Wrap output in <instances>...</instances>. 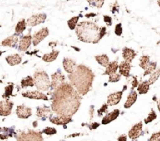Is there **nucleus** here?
Returning a JSON list of instances; mask_svg holds the SVG:
<instances>
[{
  "label": "nucleus",
  "instance_id": "a211bd4d",
  "mask_svg": "<svg viewBox=\"0 0 160 141\" xmlns=\"http://www.w3.org/2000/svg\"><path fill=\"white\" fill-rule=\"evenodd\" d=\"M119 115H120V110H119V109H115L113 112L109 113L107 115H106V116L103 118L102 123L103 125L109 124V123H111L112 121H114V120L119 116Z\"/></svg>",
  "mask_w": 160,
  "mask_h": 141
},
{
  "label": "nucleus",
  "instance_id": "393cba45",
  "mask_svg": "<svg viewBox=\"0 0 160 141\" xmlns=\"http://www.w3.org/2000/svg\"><path fill=\"white\" fill-rule=\"evenodd\" d=\"M59 51H52L51 53L45 54V56L42 57V59H43L45 62H52L57 59L58 56H59Z\"/></svg>",
  "mask_w": 160,
  "mask_h": 141
},
{
  "label": "nucleus",
  "instance_id": "0eeeda50",
  "mask_svg": "<svg viewBox=\"0 0 160 141\" xmlns=\"http://www.w3.org/2000/svg\"><path fill=\"white\" fill-rule=\"evenodd\" d=\"M46 20V15L45 13H38L33 15L27 21V25L29 27H34L36 25L43 23Z\"/></svg>",
  "mask_w": 160,
  "mask_h": 141
},
{
  "label": "nucleus",
  "instance_id": "4c0bfd02",
  "mask_svg": "<svg viewBox=\"0 0 160 141\" xmlns=\"http://www.w3.org/2000/svg\"><path fill=\"white\" fill-rule=\"evenodd\" d=\"M12 90H13V86L9 85L5 88V94L3 95V98H9V97L12 95Z\"/></svg>",
  "mask_w": 160,
  "mask_h": 141
},
{
  "label": "nucleus",
  "instance_id": "5701e85b",
  "mask_svg": "<svg viewBox=\"0 0 160 141\" xmlns=\"http://www.w3.org/2000/svg\"><path fill=\"white\" fill-rule=\"evenodd\" d=\"M138 98V95L136 91H132L131 92L129 95L128 97V99H127V101L124 104V108L125 109H129L131 108L133 105L135 103V101H137Z\"/></svg>",
  "mask_w": 160,
  "mask_h": 141
},
{
  "label": "nucleus",
  "instance_id": "f03ea898",
  "mask_svg": "<svg viewBox=\"0 0 160 141\" xmlns=\"http://www.w3.org/2000/svg\"><path fill=\"white\" fill-rule=\"evenodd\" d=\"M94 73L84 65L77 66L76 70L70 75V83L81 95H85L90 90L94 80Z\"/></svg>",
  "mask_w": 160,
  "mask_h": 141
},
{
  "label": "nucleus",
  "instance_id": "f8f14e48",
  "mask_svg": "<svg viewBox=\"0 0 160 141\" xmlns=\"http://www.w3.org/2000/svg\"><path fill=\"white\" fill-rule=\"evenodd\" d=\"M49 121L53 124L57 125V126H64V125H67L69 123H70L72 121V119L70 116L59 115L57 117H52L49 119Z\"/></svg>",
  "mask_w": 160,
  "mask_h": 141
},
{
  "label": "nucleus",
  "instance_id": "39448f33",
  "mask_svg": "<svg viewBox=\"0 0 160 141\" xmlns=\"http://www.w3.org/2000/svg\"><path fill=\"white\" fill-rule=\"evenodd\" d=\"M17 140H43V137H42L40 133L34 132V131L29 130L28 132H22L18 134L17 137Z\"/></svg>",
  "mask_w": 160,
  "mask_h": 141
},
{
  "label": "nucleus",
  "instance_id": "4468645a",
  "mask_svg": "<svg viewBox=\"0 0 160 141\" xmlns=\"http://www.w3.org/2000/svg\"><path fill=\"white\" fill-rule=\"evenodd\" d=\"M62 64H63V68L65 71L70 74L73 73L77 68L76 62L73 59H69V58H64Z\"/></svg>",
  "mask_w": 160,
  "mask_h": 141
},
{
  "label": "nucleus",
  "instance_id": "9b49d317",
  "mask_svg": "<svg viewBox=\"0 0 160 141\" xmlns=\"http://www.w3.org/2000/svg\"><path fill=\"white\" fill-rule=\"evenodd\" d=\"M22 96L24 98H30V99H38V100H45L48 101V97L43 93L39 91H26L24 93H22Z\"/></svg>",
  "mask_w": 160,
  "mask_h": 141
},
{
  "label": "nucleus",
  "instance_id": "a878e982",
  "mask_svg": "<svg viewBox=\"0 0 160 141\" xmlns=\"http://www.w3.org/2000/svg\"><path fill=\"white\" fill-rule=\"evenodd\" d=\"M13 130L11 128H0V139L5 140L9 137H12Z\"/></svg>",
  "mask_w": 160,
  "mask_h": 141
},
{
  "label": "nucleus",
  "instance_id": "7ed1b4c3",
  "mask_svg": "<svg viewBox=\"0 0 160 141\" xmlns=\"http://www.w3.org/2000/svg\"><path fill=\"white\" fill-rule=\"evenodd\" d=\"M101 28L90 21H83L78 23L76 34L80 41L85 43H98L101 40Z\"/></svg>",
  "mask_w": 160,
  "mask_h": 141
},
{
  "label": "nucleus",
  "instance_id": "b1692460",
  "mask_svg": "<svg viewBox=\"0 0 160 141\" xmlns=\"http://www.w3.org/2000/svg\"><path fill=\"white\" fill-rule=\"evenodd\" d=\"M119 68V65H118V62L117 61H113L112 62L109 63L108 65V66L106 67V72H105V74L106 75H110L112 74V73H117V70Z\"/></svg>",
  "mask_w": 160,
  "mask_h": 141
},
{
  "label": "nucleus",
  "instance_id": "6ab92c4d",
  "mask_svg": "<svg viewBox=\"0 0 160 141\" xmlns=\"http://www.w3.org/2000/svg\"><path fill=\"white\" fill-rule=\"evenodd\" d=\"M17 42H18V37L14 34V35L10 36V37H7V38H6L5 40H3L2 41L1 45H2V46L12 47V48H13V47L16 46Z\"/></svg>",
  "mask_w": 160,
  "mask_h": 141
},
{
  "label": "nucleus",
  "instance_id": "7c9ffc66",
  "mask_svg": "<svg viewBox=\"0 0 160 141\" xmlns=\"http://www.w3.org/2000/svg\"><path fill=\"white\" fill-rule=\"evenodd\" d=\"M150 64V57L148 56H143L140 59V66L142 69L146 70Z\"/></svg>",
  "mask_w": 160,
  "mask_h": 141
},
{
  "label": "nucleus",
  "instance_id": "8fccbe9b",
  "mask_svg": "<svg viewBox=\"0 0 160 141\" xmlns=\"http://www.w3.org/2000/svg\"><path fill=\"white\" fill-rule=\"evenodd\" d=\"M158 4H159V7H160V0H159V1H158Z\"/></svg>",
  "mask_w": 160,
  "mask_h": 141
},
{
  "label": "nucleus",
  "instance_id": "a19ab883",
  "mask_svg": "<svg viewBox=\"0 0 160 141\" xmlns=\"http://www.w3.org/2000/svg\"><path fill=\"white\" fill-rule=\"evenodd\" d=\"M122 33H123V31H122L121 23H119V24H117V26H116V28H115V34H117V35L120 36V35H121V34H122Z\"/></svg>",
  "mask_w": 160,
  "mask_h": 141
},
{
  "label": "nucleus",
  "instance_id": "c85d7f7f",
  "mask_svg": "<svg viewBox=\"0 0 160 141\" xmlns=\"http://www.w3.org/2000/svg\"><path fill=\"white\" fill-rule=\"evenodd\" d=\"M26 25H27V23L23 19V20H20V21L18 22V23L17 24V26H16V28H15L16 34H21L24 31V30L26 29Z\"/></svg>",
  "mask_w": 160,
  "mask_h": 141
},
{
  "label": "nucleus",
  "instance_id": "f3484780",
  "mask_svg": "<svg viewBox=\"0 0 160 141\" xmlns=\"http://www.w3.org/2000/svg\"><path fill=\"white\" fill-rule=\"evenodd\" d=\"M131 62H128V61H124V62H121L120 65L119 66V70H120V73L125 77H128L130 76V71H131Z\"/></svg>",
  "mask_w": 160,
  "mask_h": 141
},
{
  "label": "nucleus",
  "instance_id": "bb28decb",
  "mask_svg": "<svg viewBox=\"0 0 160 141\" xmlns=\"http://www.w3.org/2000/svg\"><path fill=\"white\" fill-rule=\"evenodd\" d=\"M95 59H96L97 62L99 63L100 65L104 67H107L108 65L109 64V57L106 55H101V56H95Z\"/></svg>",
  "mask_w": 160,
  "mask_h": 141
},
{
  "label": "nucleus",
  "instance_id": "473e14b6",
  "mask_svg": "<svg viewBox=\"0 0 160 141\" xmlns=\"http://www.w3.org/2000/svg\"><path fill=\"white\" fill-rule=\"evenodd\" d=\"M159 76H160V68L158 69L156 71L153 72V73L151 74V76H150L149 80H148V83L150 84V85L154 84V83L159 79Z\"/></svg>",
  "mask_w": 160,
  "mask_h": 141
},
{
  "label": "nucleus",
  "instance_id": "c756f323",
  "mask_svg": "<svg viewBox=\"0 0 160 141\" xmlns=\"http://www.w3.org/2000/svg\"><path fill=\"white\" fill-rule=\"evenodd\" d=\"M34 81L32 79L31 76H27L26 78L23 79L21 80V87L23 88L28 87H34Z\"/></svg>",
  "mask_w": 160,
  "mask_h": 141
},
{
  "label": "nucleus",
  "instance_id": "4be33fe9",
  "mask_svg": "<svg viewBox=\"0 0 160 141\" xmlns=\"http://www.w3.org/2000/svg\"><path fill=\"white\" fill-rule=\"evenodd\" d=\"M6 60L7 63L10 66H16L18 65L21 62L22 59L20 55L14 54L12 56H9L6 58Z\"/></svg>",
  "mask_w": 160,
  "mask_h": 141
},
{
  "label": "nucleus",
  "instance_id": "f704fd0d",
  "mask_svg": "<svg viewBox=\"0 0 160 141\" xmlns=\"http://www.w3.org/2000/svg\"><path fill=\"white\" fill-rule=\"evenodd\" d=\"M156 66H157V63H156V62H150V64L148 65V68L145 70L144 76H147V75H148V74H152V73L155 71V70H156Z\"/></svg>",
  "mask_w": 160,
  "mask_h": 141
},
{
  "label": "nucleus",
  "instance_id": "58836bf2",
  "mask_svg": "<svg viewBox=\"0 0 160 141\" xmlns=\"http://www.w3.org/2000/svg\"><path fill=\"white\" fill-rule=\"evenodd\" d=\"M43 133H44V134H46V135L52 136V135H54V134H56V133H57V131H56V129H55V128L47 127V128H45V129H44Z\"/></svg>",
  "mask_w": 160,
  "mask_h": 141
},
{
  "label": "nucleus",
  "instance_id": "dca6fc26",
  "mask_svg": "<svg viewBox=\"0 0 160 141\" xmlns=\"http://www.w3.org/2000/svg\"><path fill=\"white\" fill-rule=\"evenodd\" d=\"M31 39H32V37H31V34H28V35L22 37L20 44H19V50L21 51H27L31 44Z\"/></svg>",
  "mask_w": 160,
  "mask_h": 141
},
{
  "label": "nucleus",
  "instance_id": "ea45409f",
  "mask_svg": "<svg viewBox=\"0 0 160 141\" xmlns=\"http://www.w3.org/2000/svg\"><path fill=\"white\" fill-rule=\"evenodd\" d=\"M107 109H108V104L103 105L102 107L100 109H98V116H102V115L103 114H104L105 112L107 111Z\"/></svg>",
  "mask_w": 160,
  "mask_h": 141
},
{
  "label": "nucleus",
  "instance_id": "37998d69",
  "mask_svg": "<svg viewBox=\"0 0 160 141\" xmlns=\"http://www.w3.org/2000/svg\"><path fill=\"white\" fill-rule=\"evenodd\" d=\"M103 17H104V21L107 23L108 26H110V25L112 24V18H111L109 16H104Z\"/></svg>",
  "mask_w": 160,
  "mask_h": 141
},
{
  "label": "nucleus",
  "instance_id": "1a4fd4ad",
  "mask_svg": "<svg viewBox=\"0 0 160 141\" xmlns=\"http://www.w3.org/2000/svg\"><path fill=\"white\" fill-rule=\"evenodd\" d=\"M48 34H49V31H48V29L47 27L42 28L39 31L36 32L33 36L32 39L33 44H34V46H37L38 45H39L40 42L43 41L48 35Z\"/></svg>",
  "mask_w": 160,
  "mask_h": 141
},
{
  "label": "nucleus",
  "instance_id": "20e7f679",
  "mask_svg": "<svg viewBox=\"0 0 160 141\" xmlns=\"http://www.w3.org/2000/svg\"><path fill=\"white\" fill-rule=\"evenodd\" d=\"M34 86L38 90L42 91H46L51 87V82H50L49 76L42 70H38L35 72L34 75Z\"/></svg>",
  "mask_w": 160,
  "mask_h": 141
},
{
  "label": "nucleus",
  "instance_id": "6e6552de",
  "mask_svg": "<svg viewBox=\"0 0 160 141\" xmlns=\"http://www.w3.org/2000/svg\"><path fill=\"white\" fill-rule=\"evenodd\" d=\"M51 87L52 89H57L60 85H62L65 81V76L59 72L53 73L51 76Z\"/></svg>",
  "mask_w": 160,
  "mask_h": 141
},
{
  "label": "nucleus",
  "instance_id": "412c9836",
  "mask_svg": "<svg viewBox=\"0 0 160 141\" xmlns=\"http://www.w3.org/2000/svg\"><path fill=\"white\" fill-rule=\"evenodd\" d=\"M136 56V52L133 49L131 48H125L123 50V57L125 59V61H128V62H131V61L135 58Z\"/></svg>",
  "mask_w": 160,
  "mask_h": 141
},
{
  "label": "nucleus",
  "instance_id": "c9c22d12",
  "mask_svg": "<svg viewBox=\"0 0 160 141\" xmlns=\"http://www.w3.org/2000/svg\"><path fill=\"white\" fill-rule=\"evenodd\" d=\"M156 117H157V115H156L155 111L152 109V112L149 113V115H148V116L145 119V124H148V123L154 121V120L156 119Z\"/></svg>",
  "mask_w": 160,
  "mask_h": 141
},
{
  "label": "nucleus",
  "instance_id": "423d86ee",
  "mask_svg": "<svg viewBox=\"0 0 160 141\" xmlns=\"http://www.w3.org/2000/svg\"><path fill=\"white\" fill-rule=\"evenodd\" d=\"M13 103L6 99V101H0V116H8L11 114Z\"/></svg>",
  "mask_w": 160,
  "mask_h": 141
},
{
  "label": "nucleus",
  "instance_id": "a18cd8bd",
  "mask_svg": "<svg viewBox=\"0 0 160 141\" xmlns=\"http://www.w3.org/2000/svg\"><path fill=\"white\" fill-rule=\"evenodd\" d=\"M132 86L133 87H137L138 86V80L136 77H134V81L132 82Z\"/></svg>",
  "mask_w": 160,
  "mask_h": 141
},
{
  "label": "nucleus",
  "instance_id": "ddd939ff",
  "mask_svg": "<svg viewBox=\"0 0 160 141\" xmlns=\"http://www.w3.org/2000/svg\"><path fill=\"white\" fill-rule=\"evenodd\" d=\"M142 128H143V124L142 122L137 123L135 126L132 127V129L129 131V137L132 140L138 138L142 134Z\"/></svg>",
  "mask_w": 160,
  "mask_h": 141
},
{
  "label": "nucleus",
  "instance_id": "f257e3e1",
  "mask_svg": "<svg viewBox=\"0 0 160 141\" xmlns=\"http://www.w3.org/2000/svg\"><path fill=\"white\" fill-rule=\"evenodd\" d=\"M81 105V96L68 83H63L56 89L52 109L58 115L73 116Z\"/></svg>",
  "mask_w": 160,
  "mask_h": 141
},
{
  "label": "nucleus",
  "instance_id": "e433bc0d",
  "mask_svg": "<svg viewBox=\"0 0 160 141\" xmlns=\"http://www.w3.org/2000/svg\"><path fill=\"white\" fill-rule=\"evenodd\" d=\"M120 77H121V74L120 73H112V74L109 75V82L115 83L118 82L120 80Z\"/></svg>",
  "mask_w": 160,
  "mask_h": 141
},
{
  "label": "nucleus",
  "instance_id": "72a5a7b5",
  "mask_svg": "<svg viewBox=\"0 0 160 141\" xmlns=\"http://www.w3.org/2000/svg\"><path fill=\"white\" fill-rule=\"evenodd\" d=\"M78 20H79V17H74L70 19V20H68L67 23H68V27L70 30H74L76 28Z\"/></svg>",
  "mask_w": 160,
  "mask_h": 141
},
{
  "label": "nucleus",
  "instance_id": "2f4dec72",
  "mask_svg": "<svg viewBox=\"0 0 160 141\" xmlns=\"http://www.w3.org/2000/svg\"><path fill=\"white\" fill-rule=\"evenodd\" d=\"M87 1L92 7L98 8V9L102 7L105 2V0H87Z\"/></svg>",
  "mask_w": 160,
  "mask_h": 141
},
{
  "label": "nucleus",
  "instance_id": "49530a36",
  "mask_svg": "<svg viewBox=\"0 0 160 141\" xmlns=\"http://www.w3.org/2000/svg\"><path fill=\"white\" fill-rule=\"evenodd\" d=\"M118 140H127V138H126V137H125V135H122L121 137H119Z\"/></svg>",
  "mask_w": 160,
  "mask_h": 141
},
{
  "label": "nucleus",
  "instance_id": "2eb2a0df",
  "mask_svg": "<svg viewBox=\"0 0 160 141\" xmlns=\"http://www.w3.org/2000/svg\"><path fill=\"white\" fill-rule=\"evenodd\" d=\"M122 95H123V91L116 92V93L111 94L109 97H108L107 104L109 106H114L119 104L122 98Z\"/></svg>",
  "mask_w": 160,
  "mask_h": 141
},
{
  "label": "nucleus",
  "instance_id": "9d476101",
  "mask_svg": "<svg viewBox=\"0 0 160 141\" xmlns=\"http://www.w3.org/2000/svg\"><path fill=\"white\" fill-rule=\"evenodd\" d=\"M16 113L20 119H28L32 115L31 109L25 105L17 106V109H16Z\"/></svg>",
  "mask_w": 160,
  "mask_h": 141
},
{
  "label": "nucleus",
  "instance_id": "3c124183",
  "mask_svg": "<svg viewBox=\"0 0 160 141\" xmlns=\"http://www.w3.org/2000/svg\"><path fill=\"white\" fill-rule=\"evenodd\" d=\"M2 51H0V56H1V55H2Z\"/></svg>",
  "mask_w": 160,
  "mask_h": 141
},
{
  "label": "nucleus",
  "instance_id": "79ce46f5",
  "mask_svg": "<svg viewBox=\"0 0 160 141\" xmlns=\"http://www.w3.org/2000/svg\"><path fill=\"white\" fill-rule=\"evenodd\" d=\"M150 141L152 140H156V141H160V131L159 132L156 133V134H152V136L151 137V138L149 139Z\"/></svg>",
  "mask_w": 160,
  "mask_h": 141
},
{
  "label": "nucleus",
  "instance_id": "de8ad7c7",
  "mask_svg": "<svg viewBox=\"0 0 160 141\" xmlns=\"http://www.w3.org/2000/svg\"><path fill=\"white\" fill-rule=\"evenodd\" d=\"M95 16V14L94 13H91V14H86V17H94Z\"/></svg>",
  "mask_w": 160,
  "mask_h": 141
},
{
  "label": "nucleus",
  "instance_id": "c03bdc74",
  "mask_svg": "<svg viewBox=\"0 0 160 141\" xmlns=\"http://www.w3.org/2000/svg\"><path fill=\"white\" fill-rule=\"evenodd\" d=\"M98 126H99V124H98V123H93L92 125H91L89 127H90V129H95L97 127H98Z\"/></svg>",
  "mask_w": 160,
  "mask_h": 141
},
{
  "label": "nucleus",
  "instance_id": "cd10ccee",
  "mask_svg": "<svg viewBox=\"0 0 160 141\" xmlns=\"http://www.w3.org/2000/svg\"><path fill=\"white\" fill-rule=\"evenodd\" d=\"M150 88V84L148 83V81H145V82L142 83L138 85V91L139 92V94L141 95H143V94H147Z\"/></svg>",
  "mask_w": 160,
  "mask_h": 141
},
{
  "label": "nucleus",
  "instance_id": "09e8293b",
  "mask_svg": "<svg viewBox=\"0 0 160 141\" xmlns=\"http://www.w3.org/2000/svg\"><path fill=\"white\" fill-rule=\"evenodd\" d=\"M158 109H159V111L160 112V99L158 101Z\"/></svg>",
  "mask_w": 160,
  "mask_h": 141
},
{
  "label": "nucleus",
  "instance_id": "aec40b11",
  "mask_svg": "<svg viewBox=\"0 0 160 141\" xmlns=\"http://www.w3.org/2000/svg\"><path fill=\"white\" fill-rule=\"evenodd\" d=\"M52 113V111L49 107H38L37 108V112H36V115L38 117H44V118H48Z\"/></svg>",
  "mask_w": 160,
  "mask_h": 141
},
{
  "label": "nucleus",
  "instance_id": "603ef678",
  "mask_svg": "<svg viewBox=\"0 0 160 141\" xmlns=\"http://www.w3.org/2000/svg\"><path fill=\"white\" fill-rule=\"evenodd\" d=\"M67 1H70V0H67Z\"/></svg>",
  "mask_w": 160,
  "mask_h": 141
}]
</instances>
